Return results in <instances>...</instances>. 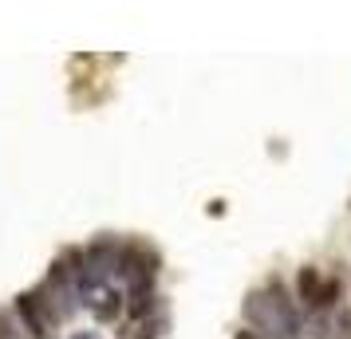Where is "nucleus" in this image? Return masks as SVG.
Returning a JSON list of instances; mask_svg holds the SVG:
<instances>
[{
  "label": "nucleus",
  "instance_id": "6e6552de",
  "mask_svg": "<svg viewBox=\"0 0 351 339\" xmlns=\"http://www.w3.org/2000/svg\"><path fill=\"white\" fill-rule=\"evenodd\" d=\"M0 339H20L16 327H12V320H8V312H0Z\"/></svg>",
  "mask_w": 351,
  "mask_h": 339
},
{
  "label": "nucleus",
  "instance_id": "9d476101",
  "mask_svg": "<svg viewBox=\"0 0 351 339\" xmlns=\"http://www.w3.org/2000/svg\"><path fill=\"white\" fill-rule=\"evenodd\" d=\"M209 217H221V213H225V201H209Z\"/></svg>",
  "mask_w": 351,
  "mask_h": 339
},
{
  "label": "nucleus",
  "instance_id": "9b49d317",
  "mask_svg": "<svg viewBox=\"0 0 351 339\" xmlns=\"http://www.w3.org/2000/svg\"><path fill=\"white\" fill-rule=\"evenodd\" d=\"M237 339H265V336H261V331H253V327H245V331H241Z\"/></svg>",
  "mask_w": 351,
  "mask_h": 339
},
{
  "label": "nucleus",
  "instance_id": "423d86ee",
  "mask_svg": "<svg viewBox=\"0 0 351 339\" xmlns=\"http://www.w3.org/2000/svg\"><path fill=\"white\" fill-rule=\"evenodd\" d=\"M339 292H343V280H339V276H324V288H319V300H316L312 312H328V307L339 300Z\"/></svg>",
  "mask_w": 351,
  "mask_h": 339
},
{
  "label": "nucleus",
  "instance_id": "20e7f679",
  "mask_svg": "<svg viewBox=\"0 0 351 339\" xmlns=\"http://www.w3.org/2000/svg\"><path fill=\"white\" fill-rule=\"evenodd\" d=\"M319 288H324V276H319V268H312V264H304L300 276H296V292H300V304L312 312L319 300Z\"/></svg>",
  "mask_w": 351,
  "mask_h": 339
},
{
  "label": "nucleus",
  "instance_id": "f257e3e1",
  "mask_svg": "<svg viewBox=\"0 0 351 339\" xmlns=\"http://www.w3.org/2000/svg\"><path fill=\"white\" fill-rule=\"evenodd\" d=\"M114 276L127 284V296L134 292H154V276H158V253L143 241H127L119 249V264Z\"/></svg>",
  "mask_w": 351,
  "mask_h": 339
},
{
  "label": "nucleus",
  "instance_id": "7ed1b4c3",
  "mask_svg": "<svg viewBox=\"0 0 351 339\" xmlns=\"http://www.w3.org/2000/svg\"><path fill=\"white\" fill-rule=\"evenodd\" d=\"M83 304L91 307V316H95L99 323H111L123 316V307H127V300H123V292L111 288V284H95V288L83 292Z\"/></svg>",
  "mask_w": 351,
  "mask_h": 339
},
{
  "label": "nucleus",
  "instance_id": "f03ea898",
  "mask_svg": "<svg viewBox=\"0 0 351 339\" xmlns=\"http://www.w3.org/2000/svg\"><path fill=\"white\" fill-rule=\"evenodd\" d=\"M16 316H20V327L28 331V339H56V323L51 316L44 312V304L36 300V292H20L16 296Z\"/></svg>",
  "mask_w": 351,
  "mask_h": 339
},
{
  "label": "nucleus",
  "instance_id": "1a4fd4ad",
  "mask_svg": "<svg viewBox=\"0 0 351 339\" xmlns=\"http://www.w3.org/2000/svg\"><path fill=\"white\" fill-rule=\"evenodd\" d=\"M67 339H103V331H71Z\"/></svg>",
  "mask_w": 351,
  "mask_h": 339
},
{
  "label": "nucleus",
  "instance_id": "39448f33",
  "mask_svg": "<svg viewBox=\"0 0 351 339\" xmlns=\"http://www.w3.org/2000/svg\"><path fill=\"white\" fill-rule=\"evenodd\" d=\"M154 312H158V292H134V296H127V316L130 320H154Z\"/></svg>",
  "mask_w": 351,
  "mask_h": 339
},
{
  "label": "nucleus",
  "instance_id": "0eeeda50",
  "mask_svg": "<svg viewBox=\"0 0 351 339\" xmlns=\"http://www.w3.org/2000/svg\"><path fill=\"white\" fill-rule=\"evenodd\" d=\"M332 339H351V307H343V312L335 316V336Z\"/></svg>",
  "mask_w": 351,
  "mask_h": 339
}]
</instances>
